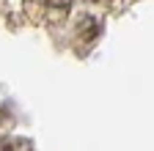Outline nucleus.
<instances>
[{
  "label": "nucleus",
  "mask_w": 154,
  "mask_h": 151,
  "mask_svg": "<svg viewBox=\"0 0 154 151\" xmlns=\"http://www.w3.org/2000/svg\"><path fill=\"white\" fill-rule=\"evenodd\" d=\"M0 151H11V146H6V143H0Z\"/></svg>",
  "instance_id": "f03ea898"
},
{
  "label": "nucleus",
  "mask_w": 154,
  "mask_h": 151,
  "mask_svg": "<svg viewBox=\"0 0 154 151\" xmlns=\"http://www.w3.org/2000/svg\"><path fill=\"white\" fill-rule=\"evenodd\" d=\"M50 8H69L72 6V0H47Z\"/></svg>",
  "instance_id": "f257e3e1"
}]
</instances>
